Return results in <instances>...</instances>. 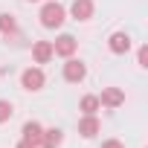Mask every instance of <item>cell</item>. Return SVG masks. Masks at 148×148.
Instances as JSON below:
<instances>
[{
    "mask_svg": "<svg viewBox=\"0 0 148 148\" xmlns=\"http://www.w3.org/2000/svg\"><path fill=\"white\" fill-rule=\"evenodd\" d=\"M41 26H47V29H58L64 21H67V9L58 3V0H47V3L41 6Z\"/></svg>",
    "mask_w": 148,
    "mask_h": 148,
    "instance_id": "6da1fadb",
    "label": "cell"
},
{
    "mask_svg": "<svg viewBox=\"0 0 148 148\" xmlns=\"http://www.w3.org/2000/svg\"><path fill=\"white\" fill-rule=\"evenodd\" d=\"M84 76H87V67L79 61V58H67V64H64V79L70 82V84H79V82H84Z\"/></svg>",
    "mask_w": 148,
    "mask_h": 148,
    "instance_id": "7a4b0ae2",
    "label": "cell"
},
{
    "mask_svg": "<svg viewBox=\"0 0 148 148\" xmlns=\"http://www.w3.org/2000/svg\"><path fill=\"white\" fill-rule=\"evenodd\" d=\"M44 82H47V76H44L41 67H29V70H23V76H21V87L23 90H41Z\"/></svg>",
    "mask_w": 148,
    "mask_h": 148,
    "instance_id": "3957f363",
    "label": "cell"
},
{
    "mask_svg": "<svg viewBox=\"0 0 148 148\" xmlns=\"http://www.w3.org/2000/svg\"><path fill=\"white\" fill-rule=\"evenodd\" d=\"M99 131H102V122L96 119V113H84V116L79 119V134H82L84 139H93Z\"/></svg>",
    "mask_w": 148,
    "mask_h": 148,
    "instance_id": "277c9868",
    "label": "cell"
},
{
    "mask_svg": "<svg viewBox=\"0 0 148 148\" xmlns=\"http://www.w3.org/2000/svg\"><path fill=\"white\" fill-rule=\"evenodd\" d=\"M76 47H79V41L73 38V35H61V38H55V44H52V55L70 58L73 52H76Z\"/></svg>",
    "mask_w": 148,
    "mask_h": 148,
    "instance_id": "5b68a950",
    "label": "cell"
},
{
    "mask_svg": "<svg viewBox=\"0 0 148 148\" xmlns=\"http://www.w3.org/2000/svg\"><path fill=\"white\" fill-rule=\"evenodd\" d=\"M108 47H110L113 55H125V52L131 49V35H128V32H113V35L108 38Z\"/></svg>",
    "mask_w": 148,
    "mask_h": 148,
    "instance_id": "8992f818",
    "label": "cell"
},
{
    "mask_svg": "<svg viewBox=\"0 0 148 148\" xmlns=\"http://www.w3.org/2000/svg\"><path fill=\"white\" fill-rule=\"evenodd\" d=\"M99 105H105V108H119V105H125V93H122L119 87H105L102 96H99Z\"/></svg>",
    "mask_w": 148,
    "mask_h": 148,
    "instance_id": "52a82bcc",
    "label": "cell"
},
{
    "mask_svg": "<svg viewBox=\"0 0 148 148\" xmlns=\"http://www.w3.org/2000/svg\"><path fill=\"white\" fill-rule=\"evenodd\" d=\"M21 134H23V139H26L29 145L41 148V136H44V125H41V122H26Z\"/></svg>",
    "mask_w": 148,
    "mask_h": 148,
    "instance_id": "ba28073f",
    "label": "cell"
},
{
    "mask_svg": "<svg viewBox=\"0 0 148 148\" xmlns=\"http://www.w3.org/2000/svg\"><path fill=\"white\" fill-rule=\"evenodd\" d=\"M70 12H73L76 21H90L93 18V0H76V3L70 6Z\"/></svg>",
    "mask_w": 148,
    "mask_h": 148,
    "instance_id": "9c48e42d",
    "label": "cell"
},
{
    "mask_svg": "<svg viewBox=\"0 0 148 148\" xmlns=\"http://www.w3.org/2000/svg\"><path fill=\"white\" fill-rule=\"evenodd\" d=\"M32 58H35V64H47V61L52 58V41H35Z\"/></svg>",
    "mask_w": 148,
    "mask_h": 148,
    "instance_id": "30bf717a",
    "label": "cell"
},
{
    "mask_svg": "<svg viewBox=\"0 0 148 148\" xmlns=\"http://www.w3.org/2000/svg\"><path fill=\"white\" fill-rule=\"evenodd\" d=\"M61 142H64V134H61V128H44L41 148H58Z\"/></svg>",
    "mask_w": 148,
    "mask_h": 148,
    "instance_id": "8fae6325",
    "label": "cell"
},
{
    "mask_svg": "<svg viewBox=\"0 0 148 148\" xmlns=\"http://www.w3.org/2000/svg\"><path fill=\"white\" fill-rule=\"evenodd\" d=\"M79 108H82V113H96L102 105H99V96H82Z\"/></svg>",
    "mask_w": 148,
    "mask_h": 148,
    "instance_id": "7c38bea8",
    "label": "cell"
},
{
    "mask_svg": "<svg viewBox=\"0 0 148 148\" xmlns=\"http://www.w3.org/2000/svg\"><path fill=\"white\" fill-rule=\"evenodd\" d=\"M15 29H18V26H15V18L3 12V15H0V32H3V35H12Z\"/></svg>",
    "mask_w": 148,
    "mask_h": 148,
    "instance_id": "4fadbf2b",
    "label": "cell"
},
{
    "mask_svg": "<svg viewBox=\"0 0 148 148\" xmlns=\"http://www.w3.org/2000/svg\"><path fill=\"white\" fill-rule=\"evenodd\" d=\"M12 113H15L12 102H6V99H0V125H3V122H9V119H12Z\"/></svg>",
    "mask_w": 148,
    "mask_h": 148,
    "instance_id": "5bb4252c",
    "label": "cell"
},
{
    "mask_svg": "<svg viewBox=\"0 0 148 148\" xmlns=\"http://www.w3.org/2000/svg\"><path fill=\"white\" fill-rule=\"evenodd\" d=\"M136 64H139V67H148V47H139V52H136Z\"/></svg>",
    "mask_w": 148,
    "mask_h": 148,
    "instance_id": "9a60e30c",
    "label": "cell"
},
{
    "mask_svg": "<svg viewBox=\"0 0 148 148\" xmlns=\"http://www.w3.org/2000/svg\"><path fill=\"white\" fill-rule=\"evenodd\" d=\"M102 148H125V145H122L119 139H105V142H102Z\"/></svg>",
    "mask_w": 148,
    "mask_h": 148,
    "instance_id": "2e32d148",
    "label": "cell"
},
{
    "mask_svg": "<svg viewBox=\"0 0 148 148\" xmlns=\"http://www.w3.org/2000/svg\"><path fill=\"white\" fill-rule=\"evenodd\" d=\"M18 148H35V145H29L26 139H21V142H18Z\"/></svg>",
    "mask_w": 148,
    "mask_h": 148,
    "instance_id": "e0dca14e",
    "label": "cell"
}]
</instances>
